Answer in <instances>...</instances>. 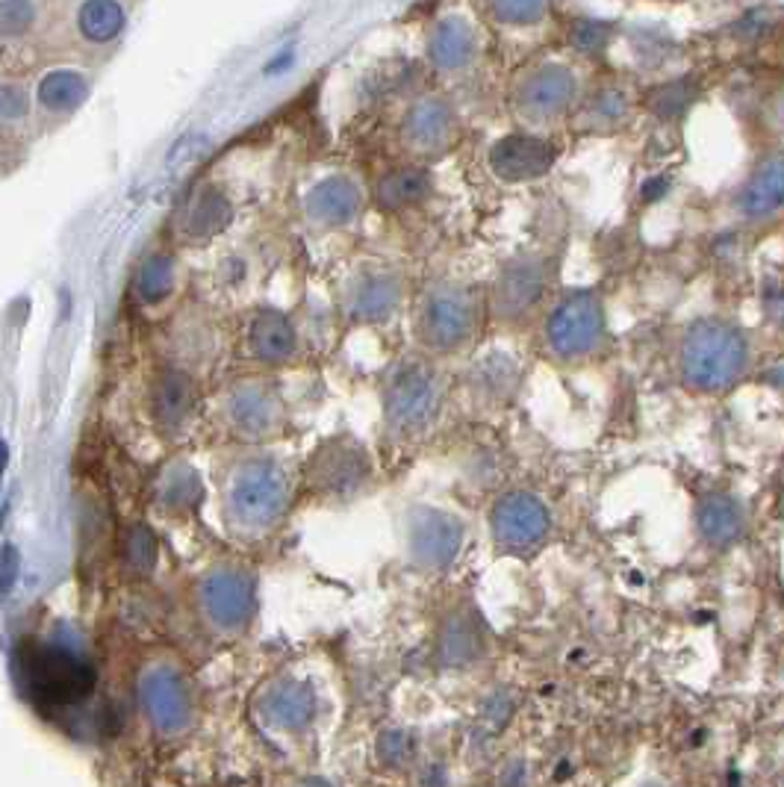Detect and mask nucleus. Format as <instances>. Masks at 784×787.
Masks as SVG:
<instances>
[{
  "label": "nucleus",
  "mask_w": 784,
  "mask_h": 787,
  "mask_svg": "<svg viewBox=\"0 0 784 787\" xmlns=\"http://www.w3.org/2000/svg\"><path fill=\"white\" fill-rule=\"evenodd\" d=\"M287 466L269 454H254L230 470L221 495V511L230 531L242 537H260L278 525L289 508Z\"/></svg>",
  "instance_id": "obj_1"
},
{
  "label": "nucleus",
  "mask_w": 784,
  "mask_h": 787,
  "mask_svg": "<svg viewBox=\"0 0 784 787\" xmlns=\"http://www.w3.org/2000/svg\"><path fill=\"white\" fill-rule=\"evenodd\" d=\"M21 679L24 690L44 708H66L83 702L95 690V667L68 643L30 640L21 643Z\"/></svg>",
  "instance_id": "obj_2"
},
{
  "label": "nucleus",
  "mask_w": 784,
  "mask_h": 787,
  "mask_svg": "<svg viewBox=\"0 0 784 787\" xmlns=\"http://www.w3.org/2000/svg\"><path fill=\"white\" fill-rule=\"evenodd\" d=\"M750 361L746 343L723 322H696L682 345V372L696 390H728Z\"/></svg>",
  "instance_id": "obj_3"
},
{
  "label": "nucleus",
  "mask_w": 784,
  "mask_h": 787,
  "mask_svg": "<svg viewBox=\"0 0 784 787\" xmlns=\"http://www.w3.org/2000/svg\"><path fill=\"white\" fill-rule=\"evenodd\" d=\"M195 604L210 631L221 637L242 634L257 613V581L251 572L219 563L198 578Z\"/></svg>",
  "instance_id": "obj_4"
},
{
  "label": "nucleus",
  "mask_w": 784,
  "mask_h": 787,
  "mask_svg": "<svg viewBox=\"0 0 784 787\" xmlns=\"http://www.w3.org/2000/svg\"><path fill=\"white\" fill-rule=\"evenodd\" d=\"M443 381L425 363H407L396 368L384 390V413L398 434H419L439 416Z\"/></svg>",
  "instance_id": "obj_5"
},
{
  "label": "nucleus",
  "mask_w": 784,
  "mask_h": 787,
  "mask_svg": "<svg viewBox=\"0 0 784 787\" xmlns=\"http://www.w3.org/2000/svg\"><path fill=\"white\" fill-rule=\"evenodd\" d=\"M139 708L145 720L157 735L178 737L192 726V690L180 672V667L169 661H153L139 672Z\"/></svg>",
  "instance_id": "obj_6"
},
{
  "label": "nucleus",
  "mask_w": 784,
  "mask_h": 787,
  "mask_svg": "<svg viewBox=\"0 0 784 787\" xmlns=\"http://www.w3.org/2000/svg\"><path fill=\"white\" fill-rule=\"evenodd\" d=\"M371 475L369 454L351 436H337L321 443V449L312 454L307 481L312 493L325 502H348L366 486Z\"/></svg>",
  "instance_id": "obj_7"
},
{
  "label": "nucleus",
  "mask_w": 784,
  "mask_h": 787,
  "mask_svg": "<svg viewBox=\"0 0 784 787\" xmlns=\"http://www.w3.org/2000/svg\"><path fill=\"white\" fill-rule=\"evenodd\" d=\"M489 531H493V540L502 552L532 554L546 543L548 531H552V513L540 495L528 493V490H514L493 504Z\"/></svg>",
  "instance_id": "obj_8"
},
{
  "label": "nucleus",
  "mask_w": 784,
  "mask_h": 787,
  "mask_svg": "<svg viewBox=\"0 0 784 787\" xmlns=\"http://www.w3.org/2000/svg\"><path fill=\"white\" fill-rule=\"evenodd\" d=\"M602 336H605V313H602L599 298L591 293L569 295L548 316L546 340L557 357L575 361V357L596 352Z\"/></svg>",
  "instance_id": "obj_9"
},
{
  "label": "nucleus",
  "mask_w": 784,
  "mask_h": 787,
  "mask_svg": "<svg viewBox=\"0 0 784 787\" xmlns=\"http://www.w3.org/2000/svg\"><path fill=\"white\" fill-rule=\"evenodd\" d=\"M423 340L437 352H455L475 331V298L464 286H437L425 298L419 318Z\"/></svg>",
  "instance_id": "obj_10"
},
{
  "label": "nucleus",
  "mask_w": 784,
  "mask_h": 787,
  "mask_svg": "<svg viewBox=\"0 0 784 787\" xmlns=\"http://www.w3.org/2000/svg\"><path fill=\"white\" fill-rule=\"evenodd\" d=\"M254 711H257L262 729L275 731V735H301L319 711V702H316L312 687L304 679L275 676L257 693Z\"/></svg>",
  "instance_id": "obj_11"
},
{
  "label": "nucleus",
  "mask_w": 784,
  "mask_h": 787,
  "mask_svg": "<svg viewBox=\"0 0 784 787\" xmlns=\"http://www.w3.org/2000/svg\"><path fill=\"white\" fill-rule=\"evenodd\" d=\"M464 545V525L437 508H416L407 520V549L425 570H448Z\"/></svg>",
  "instance_id": "obj_12"
},
{
  "label": "nucleus",
  "mask_w": 784,
  "mask_h": 787,
  "mask_svg": "<svg viewBox=\"0 0 784 787\" xmlns=\"http://www.w3.org/2000/svg\"><path fill=\"white\" fill-rule=\"evenodd\" d=\"M546 263L532 260V257L507 263L496 281V293H493L498 316L507 318V322L528 316L540 304L543 293H546Z\"/></svg>",
  "instance_id": "obj_13"
},
{
  "label": "nucleus",
  "mask_w": 784,
  "mask_h": 787,
  "mask_svg": "<svg viewBox=\"0 0 784 787\" xmlns=\"http://www.w3.org/2000/svg\"><path fill=\"white\" fill-rule=\"evenodd\" d=\"M575 98V77L564 66H543L525 77L516 89L519 112L532 121L560 116Z\"/></svg>",
  "instance_id": "obj_14"
},
{
  "label": "nucleus",
  "mask_w": 784,
  "mask_h": 787,
  "mask_svg": "<svg viewBox=\"0 0 784 787\" xmlns=\"http://www.w3.org/2000/svg\"><path fill=\"white\" fill-rule=\"evenodd\" d=\"M228 420L239 434L271 436L284 425V404L278 393L266 384H242L228 399Z\"/></svg>",
  "instance_id": "obj_15"
},
{
  "label": "nucleus",
  "mask_w": 784,
  "mask_h": 787,
  "mask_svg": "<svg viewBox=\"0 0 784 787\" xmlns=\"http://www.w3.org/2000/svg\"><path fill=\"white\" fill-rule=\"evenodd\" d=\"M489 166L502 180L519 184V180L546 175L548 168L555 166V151L537 136H505L493 145Z\"/></svg>",
  "instance_id": "obj_16"
},
{
  "label": "nucleus",
  "mask_w": 784,
  "mask_h": 787,
  "mask_svg": "<svg viewBox=\"0 0 784 787\" xmlns=\"http://www.w3.org/2000/svg\"><path fill=\"white\" fill-rule=\"evenodd\" d=\"M405 136L416 151H443L455 136V109H451V104L443 101V98L416 101L405 118Z\"/></svg>",
  "instance_id": "obj_17"
},
{
  "label": "nucleus",
  "mask_w": 784,
  "mask_h": 787,
  "mask_svg": "<svg viewBox=\"0 0 784 787\" xmlns=\"http://www.w3.org/2000/svg\"><path fill=\"white\" fill-rule=\"evenodd\" d=\"M195 402H198L195 381L186 375V372L169 368V372H162V375L153 381L151 413L162 431H169V434L171 431H180L186 422L192 420Z\"/></svg>",
  "instance_id": "obj_18"
},
{
  "label": "nucleus",
  "mask_w": 784,
  "mask_h": 787,
  "mask_svg": "<svg viewBox=\"0 0 784 787\" xmlns=\"http://www.w3.org/2000/svg\"><path fill=\"white\" fill-rule=\"evenodd\" d=\"M428 57L439 71H460L475 57V30L460 16L437 21L428 39Z\"/></svg>",
  "instance_id": "obj_19"
},
{
  "label": "nucleus",
  "mask_w": 784,
  "mask_h": 787,
  "mask_svg": "<svg viewBox=\"0 0 784 787\" xmlns=\"http://www.w3.org/2000/svg\"><path fill=\"white\" fill-rule=\"evenodd\" d=\"M304 207L321 225H346L360 210V189L348 177H328L312 186Z\"/></svg>",
  "instance_id": "obj_20"
},
{
  "label": "nucleus",
  "mask_w": 784,
  "mask_h": 787,
  "mask_svg": "<svg viewBox=\"0 0 784 787\" xmlns=\"http://www.w3.org/2000/svg\"><path fill=\"white\" fill-rule=\"evenodd\" d=\"M248 345H251L254 357L266 363H284L296 354L298 334L284 313L262 311L254 316L251 327H248Z\"/></svg>",
  "instance_id": "obj_21"
},
{
  "label": "nucleus",
  "mask_w": 784,
  "mask_h": 787,
  "mask_svg": "<svg viewBox=\"0 0 784 787\" xmlns=\"http://www.w3.org/2000/svg\"><path fill=\"white\" fill-rule=\"evenodd\" d=\"M230 218H234V207H230L228 195L216 186H204L186 207L180 230L186 239H210L230 225Z\"/></svg>",
  "instance_id": "obj_22"
},
{
  "label": "nucleus",
  "mask_w": 784,
  "mask_h": 787,
  "mask_svg": "<svg viewBox=\"0 0 784 787\" xmlns=\"http://www.w3.org/2000/svg\"><path fill=\"white\" fill-rule=\"evenodd\" d=\"M784 207V157H770L743 189V213L767 218Z\"/></svg>",
  "instance_id": "obj_23"
},
{
  "label": "nucleus",
  "mask_w": 784,
  "mask_h": 787,
  "mask_svg": "<svg viewBox=\"0 0 784 787\" xmlns=\"http://www.w3.org/2000/svg\"><path fill=\"white\" fill-rule=\"evenodd\" d=\"M696 522H699L702 537L711 545H717V549L732 545L743 534V528H746V517H743L741 504L734 502L732 495H708L699 504Z\"/></svg>",
  "instance_id": "obj_24"
},
{
  "label": "nucleus",
  "mask_w": 784,
  "mask_h": 787,
  "mask_svg": "<svg viewBox=\"0 0 784 787\" xmlns=\"http://www.w3.org/2000/svg\"><path fill=\"white\" fill-rule=\"evenodd\" d=\"M86 98H89V80L77 71H68V68L42 77L39 92H36V101L48 116H68L77 107H83Z\"/></svg>",
  "instance_id": "obj_25"
},
{
  "label": "nucleus",
  "mask_w": 784,
  "mask_h": 787,
  "mask_svg": "<svg viewBox=\"0 0 784 787\" xmlns=\"http://www.w3.org/2000/svg\"><path fill=\"white\" fill-rule=\"evenodd\" d=\"M127 27V12L119 0H83L77 9V30L86 42L110 45Z\"/></svg>",
  "instance_id": "obj_26"
},
{
  "label": "nucleus",
  "mask_w": 784,
  "mask_h": 787,
  "mask_svg": "<svg viewBox=\"0 0 784 787\" xmlns=\"http://www.w3.org/2000/svg\"><path fill=\"white\" fill-rule=\"evenodd\" d=\"M401 298V284L393 275H371L355 286L351 293V316L363 322H380L396 311Z\"/></svg>",
  "instance_id": "obj_27"
},
{
  "label": "nucleus",
  "mask_w": 784,
  "mask_h": 787,
  "mask_svg": "<svg viewBox=\"0 0 784 787\" xmlns=\"http://www.w3.org/2000/svg\"><path fill=\"white\" fill-rule=\"evenodd\" d=\"M430 189V177L423 168H398V171H389L384 180L375 189V198L384 210H401V207H410V204L423 201L425 195Z\"/></svg>",
  "instance_id": "obj_28"
},
{
  "label": "nucleus",
  "mask_w": 784,
  "mask_h": 787,
  "mask_svg": "<svg viewBox=\"0 0 784 787\" xmlns=\"http://www.w3.org/2000/svg\"><path fill=\"white\" fill-rule=\"evenodd\" d=\"M443 661L451 663V667H466L473 663L482 652V634H478V626L473 622V617L466 613H457L451 620H446V629H443Z\"/></svg>",
  "instance_id": "obj_29"
},
{
  "label": "nucleus",
  "mask_w": 784,
  "mask_h": 787,
  "mask_svg": "<svg viewBox=\"0 0 784 787\" xmlns=\"http://www.w3.org/2000/svg\"><path fill=\"white\" fill-rule=\"evenodd\" d=\"M201 478L189 463H171L169 470L162 472L160 478V495L162 508L169 511H189L192 504L201 502Z\"/></svg>",
  "instance_id": "obj_30"
},
{
  "label": "nucleus",
  "mask_w": 784,
  "mask_h": 787,
  "mask_svg": "<svg viewBox=\"0 0 784 787\" xmlns=\"http://www.w3.org/2000/svg\"><path fill=\"white\" fill-rule=\"evenodd\" d=\"M175 289V260L169 254H153L139 266L136 275V295L145 304H160L166 302Z\"/></svg>",
  "instance_id": "obj_31"
},
{
  "label": "nucleus",
  "mask_w": 784,
  "mask_h": 787,
  "mask_svg": "<svg viewBox=\"0 0 784 787\" xmlns=\"http://www.w3.org/2000/svg\"><path fill=\"white\" fill-rule=\"evenodd\" d=\"M489 16L510 27L537 24L548 12V0H487Z\"/></svg>",
  "instance_id": "obj_32"
},
{
  "label": "nucleus",
  "mask_w": 784,
  "mask_h": 787,
  "mask_svg": "<svg viewBox=\"0 0 784 787\" xmlns=\"http://www.w3.org/2000/svg\"><path fill=\"white\" fill-rule=\"evenodd\" d=\"M36 24V3L33 0H3L0 3V30L7 39L24 36Z\"/></svg>",
  "instance_id": "obj_33"
},
{
  "label": "nucleus",
  "mask_w": 784,
  "mask_h": 787,
  "mask_svg": "<svg viewBox=\"0 0 784 787\" xmlns=\"http://www.w3.org/2000/svg\"><path fill=\"white\" fill-rule=\"evenodd\" d=\"M127 561L133 563L139 572H148L157 561V540H153L151 528L148 525H133L127 534Z\"/></svg>",
  "instance_id": "obj_34"
},
{
  "label": "nucleus",
  "mask_w": 784,
  "mask_h": 787,
  "mask_svg": "<svg viewBox=\"0 0 784 787\" xmlns=\"http://www.w3.org/2000/svg\"><path fill=\"white\" fill-rule=\"evenodd\" d=\"M691 101H693V83L678 80V83H669L655 92V98H652V109H655L661 118H675L682 116Z\"/></svg>",
  "instance_id": "obj_35"
},
{
  "label": "nucleus",
  "mask_w": 784,
  "mask_h": 787,
  "mask_svg": "<svg viewBox=\"0 0 784 787\" xmlns=\"http://www.w3.org/2000/svg\"><path fill=\"white\" fill-rule=\"evenodd\" d=\"M27 107H30V95L21 83H3L0 86V118L3 125H16L21 118L27 116Z\"/></svg>",
  "instance_id": "obj_36"
},
{
  "label": "nucleus",
  "mask_w": 784,
  "mask_h": 787,
  "mask_svg": "<svg viewBox=\"0 0 784 787\" xmlns=\"http://www.w3.org/2000/svg\"><path fill=\"white\" fill-rule=\"evenodd\" d=\"M607 39H611V27L602 24V21H578L573 30V45L584 53L602 51Z\"/></svg>",
  "instance_id": "obj_37"
},
{
  "label": "nucleus",
  "mask_w": 784,
  "mask_h": 787,
  "mask_svg": "<svg viewBox=\"0 0 784 787\" xmlns=\"http://www.w3.org/2000/svg\"><path fill=\"white\" fill-rule=\"evenodd\" d=\"M18 567H21V561H18V549L12 543H7L3 545V593L7 596L9 590H12V584H16Z\"/></svg>",
  "instance_id": "obj_38"
},
{
  "label": "nucleus",
  "mask_w": 784,
  "mask_h": 787,
  "mask_svg": "<svg viewBox=\"0 0 784 787\" xmlns=\"http://www.w3.org/2000/svg\"><path fill=\"white\" fill-rule=\"evenodd\" d=\"M664 189H666V180H649V184L643 186V198H646V201H652V198L664 195Z\"/></svg>",
  "instance_id": "obj_39"
},
{
  "label": "nucleus",
  "mask_w": 784,
  "mask_h": 787,
  "mask_svg": "<svg viewBox=\"0 0 784 787\" xmlns=\"http://www.w3.org/2000/svg\"><path fill=\"white\" fill-rule=\"evenodd\" d=\"M292 787H334V785H330L328 779H301V781H296Z\"/></svg>",
  "instance_id": "obj_40"
},
{
  "label": "nucleus",
  "mask_w": 784,
  "mask_h": 787,
  "mask_svg": "<svg viewBox=\"0 0 784 787\" xmlns=\"http://www.w3.org/2000/svg\"><path fill=\"white\" fill-rule=\"evenodd\" d=\"M778 116H782V125H784V98H782V104H778Z\"/></svg>",
  "instance_id": "obj_41"
}]
</instances>
